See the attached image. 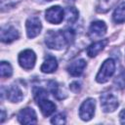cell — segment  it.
Here are the masks:
<instances>
[{
  "label": "cell",
  "instance_id": "1",
  "mask_svg": "<svg viewBox=\"0 0 125 125\" xmlns=\"http://www.w3.org/2000/svg\"><path fill=\"white\" fill-rule=\"evenodd\" d=\"M74 31L72 29L65 30H50L45 35V43L48 48L53 50H62L74 40Z\"/></svg>",
  "mask_w": 125,
  "mask_h": 125
},
{
  "label": "cell",
  "instance_id": "2",
  "mask_svg": "<svg viewBox=\"0 0 125 125\" xmlns=\"http://www.w3.org/2000/svg\"><path fill=\"white\" fill-rule=\"evenodd\" d=\"M34 99L37 102V104L44 116H50L56 110V104L48 100V93L42 88H38L34 91Z\"/></svg>",
  "mask_w": 125,
  "mask_h": 125
},
{
  "label": "cell",
  "instance_id": "3",
  "mask_svg": "<svg viewBox=\"0 0 125 125\" xmlns=\"http://www.w3.org/2000/svg\"><path fill=\"white\" fill-rule=\"evenodd\" d=\"M115 71V62L112 59L105 60L102 66L100 67L99 72L96 75V81L98 83H105L113 75Z\"/></svg>",
  "mask_w": 125,
  "mask_h": 125
},
{
  "label": "cell",
  "instance_id": "4",
  "mask_svg": "<svg viewBox=\"0 0 125 125\" xmlns=\"http://www.w3.org/2000/svg\"><path fill=\"white\" fill-rule=\"evenodd\" d=\"M100 100H101L102 109L106 113H110V112L115 111V109L119 105V102H118L117 97L110 91L104 92L101 95Z\"/></svg>",
  "mask_w": 125,
  "mask_h": 125
},
{
  "label": "cell",
  "instance_id": "5",
  "mask_svg": "<svg viewBox=\"0 0 125 125\" xmlns=\"http://www.w3.org/2000/svg\"><path fill=\"white\" fill-rule=\"evenodd\" d=\"M96 109V102L92 98L86 99L79 107V117L83 121H89L93 118Z\"/></svg>",
  "mask_w": 125,
  "mask_h": 125
},
{
  "label": "cell",
  "instance_id": "6",
  "mask_svg": "<svg viewBox=\"0 0 125 125\" xmlns=\"http://www.w3.org/2000/svg\"><path fill=\"white\" fill-rule=\"evenodd\" d=\"M19 63L20 65L26 70H29L31 68L34 67L35 62H36V55L35 53L30 50V49H26L21 51L19 54V58H18Z\"/></svg>",
  "mask_w": 125,
  "mask_h": 125
},
{
  "label": "cell",
  "instance_id": "7",
  "mask_svg": "<svg viewBox=\"0 0 125 125\" xmlns=\"http://www.w3.org/2000/svg\"><path fill=\"white\" fill-rule=\"evenodd\" d=\"M25 29H26V35L28 38H34L38 36L42 29V23L38 17L31 16L29 17L25 21Z\"/></svg>",
  "mask_w": 125,
  "mask_h": 125
},
{
  "label": "cell",
  "instance_id": "8",
  "mask_svg": "<svg viewBox=\"0 0 125 125\" xmlns=\"http://www.w3.org/2000/svg\"><path fill=\"white\" fill-rule=\"evenodd\" d=\"M45 19L48 22L53 24H59L64 19V10L60 6H53L46 10Z\"/></svg>",
  "mask_w": 125,
  "mask_h": 125
},
{
  "label": "cell",
  "instance_id": "9",
  "mask_svg": "<svg viewBox=\"0 0 125 125\" xmlns=\"http://www.w3.org/2000/svg\"><path fill=\"white\" fill-rule=\"evenodd\" d=\"M18 120L21 124L25 125H31L37 123V115L33 108L31 107H25L20 110L18 113Z\"/></svg>",
  "mask_w": 125,
  "mask_h": 125
},
{
  "label": "cell",
  "instance_id": "10",
  "mask_svg": "<svg viewBox=\"0 0 125 125\" xmlns=\"http://www.w3.org/2000/svg\"><path fill=\"white\" fill-rule=\"evenodd\" d=\"M106 24L103 21H93L89 27L88 35L91 39H101L106 33Z\"/></svg>",
  "mask_w": 125,
  "mask_h": 125
},
{
  "label": "cell",
  "instance_id": "11",
  "mask_svg": "<svg viewBox=\"0 0 125 125\" xmlns=\"http://www.w3.org/2000/svg\"><path fill=\"white\" fill-rule=\"evenodd\" d=\"M20 34L16 27L13 25H4L1 27L0 31V39L4 43H11L19 38Z\"/></svg>",
  "mask_w": 125,
  "mask_h": 125
},
{
  "label": "cell",
  "instance_id": "12",
  "mask_svg": "<svg viewBox=\"0 0 125 125\" xmlns=\"http://www.w3.org/2000/svg\"><path fill=\"white\" fill-rule=\"evenodd\" d=\"M87 63L86 61L83 59H78L74 62H72L68 67H67V71L70 75L72 76H80L82 74V72L84 71L85 67H86Z\"/></svg>",
  "mask_w": 125,
  "mask_h": 125
},
{
  "label": "cell",
  "instance_id": "13",
  "mask_svg": "<svg viewBox=\"0 0 125 125\" xmlns=\"http://www.w3.org/2000/svg\"><path fill=\"white\" fill-rule=\"evenodd\" d=\"M107 43H108L107 39H102V40H99V41L92 43L87 48V55L91 58L96 57L104 49V47L107 45Z\"/></svg>",
  "mask_w": 125,
  "mask_h": 125
},
{
  "label": "cell",
  "instance_id": "14",
  "mask_svg": "<svg viewBox=\"0 0 125 125\" xmlns=\"http://www.w3.org/2000/svg\"><path fill=\"white\" fill-rule=\"evenodd\" d=\"M7 99L12 103H20L23 99V92L18 85H12L7 90Z\"/></svg>",
  "mask_w": 125,
  "mask_h": 125
},
{
  "label": "cell",
  "instance_id": "15",
  "mask_svg": "<svg viewBox=\"0 0 125 125\" xmlns=\"http://www.w3.org/2000/svg\"><path fill=\"white\" fill-rule=\"evenodd\" d=\"M58 68V62L55 57L49 56L42 63L40 69L43 73H53Z\"/></svg>",
  "mask_w": 125,
  "mask_h": 125
},
{
  "label": "cell",
  "instance_id": "16",
  "mask_svg": "<svg viewBox=\"0 0 125 125\" xmlns=\"http://www.w3.org/2000/svg\"><path fill=\"white\" fill-rule=\"evenodd\" d=\"M118 0H97L96 10L99 13H106L109 11Z\"/></svg>",
  "mask_w": 125,
  "mask_h": 125
},
{
  "label": "cell",
  "instance_id": "17",
  "mask_svg": "<svg viewBox=\"0 0 125 125\" xmlns=\"http://www.w3.org/2000/svg\"><path fill=\"white\" fill-rule=\"evenodd\" d=\"M112 19L114 22L116 23H123L125 22V2L117 6V8L114 10Z\"/></svg>",
  "mask_w": 125,
  "mask_h": 125
},
{
  "label": "cell",
  "instance_id": "18",
  "mask_svg": "<svg viewBox=\"0 0 125 125\" xmlns=\"http://www.w3.org/2000/svg\"><path fill=\"white\" fill-rule=\"evenodd\" d=\"M64 18L68 23H73L78 19V11L73 7H68L64 10Z\"/></svg>",
  "mask_w": 125,
  "mask_h": 125
},
{
  "label": "cell",
  "instance_id": "19",
  "mask_svg": "<svg viewBox=\"0 0 125 125\" xmlns=\"http://www.w3.org/2000/svg\"><path fill=\"white\" fill-rule=\"evenodd\" d=\"M13 74V67L7 62H1L0 63V75L1 77H10Z\"/></svg>",
  "mask_w": 125,
  "mask_h": 125
},
{
  "label": "cell",
  "instance_id": "20",
  "mask_svg": "<svg viewBox=\"0 0 125 125\" xmlns=\"http://www.w3.org/2000/svg\"><path fill=\"white\" fill-rule=\"evenodd\" d=\"M114 84L117 88L123 89L125 88V70L121 69L120 72L114 78Z\"/></svg>",
  "mask_w": 125,
  "mask_h": 125
},
{
  "label": "cell",
  "instance_id": "21",
  "mask_svg": "<svg viewBox=\"0 0 125 125\" xmlns=\"http://www.w3.org/2000/svg\"><path fill=\"white\" fill-rule=\"evenodd\" d=\"M65 121H66L65 114L62 113V112L56 114V115L51 119V123H52V124H56V125H62V124L65 123Z\"/></svg>",
  "mask_w": 125,
  "mask_h": 125
},
{
  "label": "cell",
  "instance_id": "22",
  "mask_svg": "<svg viewBox=\"0 0 125 125\" xmlns=\"http://www.w3.org/2000/svg\"><path fill=\"white\" fill-rule=\"evenodd\" d=\"M70 89H71L73 92H78V91H80V89H81V84H80L79 82H77V81L72 82V83L70 84Z\"/></svg>",
  "mask_w": 125,
  "mask_h": 125
},
{
  "label": "cell",
  "instance_id": "23",
  "mask_svg": "<svg viewBox=\"0 0 125 125\" xmlns=\"http://www.w3.org/2000/svg\"><path fill=\"white\" fill-rule=\"evenodd\" d=\"M119 119L121 124H125V109L121 110V112L119 113Z\"/></svg>",
  "mask_w": 125,
  "mask_h": 125
},
{
  "label": "cell",
  "instance_id": "24",
  "mask_svg": "<svg viewBox=\"0 0 125 125\" xmlns=\"http://www.w3.org/2000/svg\"><path fill=\"white\" fill-rule=\"evenodd\" d=\"M6 1H7V4H6V5H4V6L2 7V9H4L6 6L8 7V6H10V5H15V0H1V4L5 3ZM16 1H18V0H16Z\"/></svg>",
  "mask_w": 125,
  "mask_h": 125
},
{
  "label": "cell",
  "instance_id": "25",
  "mask_svg": "<svg viewBox=\"0 0 125 125\" xmlns=\"http://www.w3.org/2000/svg\"><path fill=\"white\" fill-rule=\"evenodd\" d=\"M4 119H5V111H4V109H2V114H1V123L4 121Z\"/></svg>",
  "mask_w": 125,
  "mask_h": 125
},
{
  "label": "cell",
  "instance_id": "26",
  "mask_svg": "<svg viewBox=\"0 0 125 125\" xmlns=\"http://www.w3.org/2000/svg\"><path fill=\"white\" fill-rule=\"evenodd\" d=\"M45 1H47V2H51V1H53V0H45Z\"/></svg>",
  "mask_w": 125,
  "mask_h": 125
}]
</instances>
